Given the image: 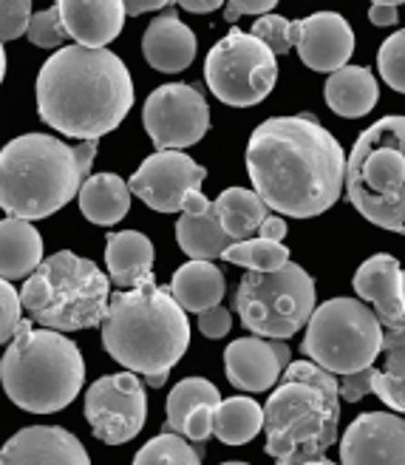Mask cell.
Listing matches in <instances>:
<instances>
[{"mask_svg":"<svg viewBox=\"0 0 405 465\" xmlns=\"http://www.w3.org/2000/svg\"><path fill=\"white\" fill-rule=\"evenodd\" d=\"M341 394L338 378L312 361L283 369V383L264 406L267 454L278 465L321 460L338 443Z\"/></svg>","mask_w":405,"mask_h":465,"instance_id":"277c9868","label":"cell"},{"mask_svg":"<svg viewBox=\"0 0 405 465\" xmlns=\"http://www.w3.org/2000/svg\"><path fill=\"white\" fill-rule=\"evenodd\" d=\"M20 292L12 287V282H6V278H0V343L12 341V335L17 332L20 327Z\"/></svg>","mask_w":405,"mask_h":465,"instance_id":"74e56055","label":"cell"},{"mask_svg":"<svg viewBox=\"0 0 405 465\" xmlns=\"http://www.w3.org/2000/svg\"><path fill=\"white\" fill-rule=\"evenodd\" d=\"M85 417L94 437L108 446H123L145 429L148 394L139 375L119 371L91 383L85 391Z\"/></svg>","mask_w":405,"mask_h":465,"instance_id":"7c38bea8","label":"cell"},{"mask_svg":"<svg viewBox=\"0 0 405 465\" xmlns=\"http://www.w3.org/2000/svg\"><path fill=\"white\" fill-rule=\"evenodd\" d=\"M255 236L270 239V242H283V236H287V222H283V216H267Z\"/></svg>","mask_w":405,"mask_h":465,"instance_id":"b9f144b4","label":"cell"},{"mask_svg":"<svg viewBox=\"0 0 405 465\" xmlns=\"http://www.w3.org/2000/svg\"><path fill=\"white\" fill-rule=\"evenodd\" d=\"M97 143L68 145L49 134H23L0 151V207L15 219H49L74 199L91 173Z\"/></svg>","mask_w":405,"mask_h":465,"instance_id":"3957f363","label":"cell"},{"mask_svg":"<svg viewBox=\"0 0 405 465\" xmlns=\"http://www.w3.org/2000/svg\"><path fill=\"white\" fill-rule=\"evenodd\" d=\"M111 278L77 252L60 250L37 264L20 290V307L45 330L77 332L100 327L108 312Z\"/></svg>","mask_w":405,"mask_h":465,"instance_id":"52a82bcc","label":"cell"},{"mask_svg":"<svg viewBox=\"0 0 405 465\" xmlns=\"http://www.w3.org/2000/svg\"><path fill=\"white\" fill-rule=\"evenodd\" d=\"M250 35L264 43L272 54H287L292 45H298V20L292 23L281 15H261Z\"/></svg>","mask_w":405,"mask_h":465,"instance_id":"836d02e7","label":"cell"},{"mask_svg":"<svg viewBox=\"0 0 405 465\" xmlns=\"http://www.w3.org/2000/svg\"><path fill=\"white\" fill-rule=\"evenodd\" d=\"M142 120L159 151H184L210 131V108L199 88L168 83L148 97Z\"/></svg>","mask_w":405,"mask_h":465,"instance_id":"4fadbf2b","label":"cell"},{"mask_svg":"<svg viewBox=\"0 0 405 465\" xmlns=\"http://www.w3.org/2000/svg\"><path fill=\"white\" fill-rule=\"evenodd\" d=\"M303 355L331 375H349L374 363L383 352V323L354 298H331L306 321Z\"/></svg>","mask_w":405,"mask_h":465,"instance_id":"9c48e42d","label":"cell"},{"mask_svg":"<svg viewBox=\"0 0 405 465\" xmlns=\"http://www.w3.org/2000/svg\"><path fill=\"white\" fill-rule=\"evenodd\" d=\"M26 37L35 45H40V49H60L68 35L63 29V20H60L57 6H49V9L32 15L29 23H26Z\"/></svg>","mask_w":405,"mask_h":465,"instance_id":"d590c367","label":"cell"},{"mask_svg":"<svg viewBox=\"0 0 405 465\" xmlns=\"http://www.w3.org/2000/svg\"><path fill=\"white\" fill-rule=\"evenodd\" d=\"M105 264H108V278L116 287L136 290L142 284H151L153 282V244L145 232H139V230L108 232Z\"/></svg>","mask_w":405,"mask_h":465,"instance_id":"7402d4cb","label":"cell"},{"mask_svg":"<svg viewBox=\"0 0 405 465\" xmlns=\"http://www.w3.org/2000/svg\"><path fill=\"white\" fill-rule=\"evenodd\" d=\"M6 77V52H4V40H0V83Z\"/></svg>","mask_w":405,"mask_h":465,"instance_id":"7dc6e473","label":"cell"},{"mask_svg":"<svg viewBox=\"0 0 405 465\" xmlns=\"http://www.w3.org/2000/svg\"><path fill=\"white\" fill-rule=\"evenodd\" d=\"M230 327H232L230 310H224L222 304H216V307H210V310L199 312V330H202V335H207V338H212V341L224 338V335L230 332Z\"/></svg>","mask_w":405,"mask_h":465,"instance_id":"ab89813d","label":"cell"},{"mask_svg":"<svg viewBox=\"0 0 405 465\" xmlns=\"http://www.w3.org/2000/svg\"><path fill=\"white\" fill-rule=\"evenodd\" d=\"M377 68L386 85L405 94V29L394 32L377 52Z\"/></svg>","mask_w":405,"mask_h":465,"instance_id":"e575fe53","label":"cell"},{"mask_svg":"<svg viewBox=\"0 0 405 465\" xmlns=\"http://www.w3.org/2000/svg\"><path fill=\"white\" fill-rule=\"evenodd\" d=\"M303 465H341V462H329L326 457H321V460H309V462H303Z\"/></svg>","mask_w":405,"mask_h":465,"instance_id":"c3c4849f","label":"cell"},{"mask_svg":"<svg viewBox=\"0 0 405 465\" xmlns=\"http://www.w3.org/2000/svg\"><path fill=\"white\" fill-rule=\"evenodd\" d=\"M210 204H212V202H207V196L196 188V191H190V193L184 196L182 213H204Z\"/></svg>","mask_w":405,"mask_h":465,"instance_id":"bcb514c9","label":"cell"},{"mask_svg":"<svg viewBox=\"0 0 405 465\" xmlns=\"http://www.w3.org/2000/svg\"><path fill=\"white\" fill-rule=\"evenodd\" d=\"M80 211L88 222L111 227L123 222L131 207V188L116 173H94L80 188Z\"/></svg>","mask_w":405,"mask_h":465,"instance_id":"484cf974","label":"cell"},{"mask_svg":"<svg viewBox=\"0 0 405 465\" xmlns=\"http://www.w3.org/2000/svg\"><path fill=\"white\" fill-rule=\"evenodd\" d=\"M354 290L363 301H371L374 315L383 327H402V270L389 252H377L354 272Z\"/></svg>","mask_w":405,"mask_h":465,"instance_id":"ffe728a7","label":"cell"},{"mask_svg":"<svg viewBox=\"0 0 405 465\" xmlns=\"http://www.w3.org/2000/svg\"><path fill=\"white\" fill-rule=\"evenodd\" d=\"M222 465H250V462H222Z\"/></svg>","mask_w":405,"mask_h":465,"instance_id":"816d5d0a","label":"cell"},{"mask_svg":"<svg viewBox=\"0 0 405 465\" xmlns=\"http://www.w3.org/2000/svg\"><path fill=\"white\" fill-rule=\"evenodd\" d=\"M222 259L230 264H238V267H247L252 272H270V270H278L290 262V250L283 247V242L252 236L244 242H232L222 252Z\"/></svg>","mask_w":405,"mask_h":465,"instance_id":"1f68e13d","label":"cell"},{"mask_svg":"<svg viewBox=\"0 0 405 465\" xmlns=\"http://www.w3.org/2000/svg\"><path fill=\"white\" fill-rule=\"evenodd\" d=\"M374 371L371 366L361 369V371H349V375H338V394L346 401V403H357V401H363L366 394L371 391V378H374Z\"/></svg>","mask_w":405,"mask_h":465,"instance_id":"f35d334b","label":"cell"},{"mask_svg":"<svg viewBox=\"0 0 405 465\" xmlns=\"http://www.w3.org/2000/svg\"><path fill=\"white\" fill-rule=\"evenodd\" d=\"M383 352L386 366L374 371L371 391L391 411L405 414V327H383Z\"/></svg>","mask_w":405,"mask_h":465,"instance_id":"f1b7e54d","label":"cell"},{"mask_svg":"<svg viewBox=\"0 0 405 465\" xmlns=\"http://www.w3.org/2000/svg\"><path fill=\"white\" fill-rule=\"evenodd\" d=\"M369 20L374 23V26H394V23L400 20V15H397V6L374 4V6L369 9Z\"/></svg>","mask_w":405,"mask_h":465,"instance_id":"7bdbcfd3","label":"cell"},{"mask_svg":"<svg viewBox=\"0 0 405 465\" xmlns=\"http://www.w3.org/2000/svg\"><path fill=\"white\" fill-rule=\"evenodd\" d=\"M371 4H389V6H400L405 0H371Z\"/></svg>","mask_w":405,"mask_h":465,"instance_id":"681fc988","label":"cell"},{"mask_svg":"<svg viewBox=\"0 0 405 465\" xmlns=\"http://www.w3.org/2000/svg\"><path fill=\"white\" fill-rule=\"evenodd\" d=\"M402 301H405V272H402ZM402 327H405V307H402Z\"/></svg>","mask_w":405,"mask_h":465,"instance_id":"f907efd6","label":"cell"},{"mask_svg":"<svg viewBox=\"0 0 405 465\" xmlns=\"http://www.w3.org/2000/svg\"><path fill=\"white\" fill-rule=\"evenodd\" d=\"M103 327L105 352L133 375L168 378L190 346V323L171 290L142 284L108 298Z\"/></svg>","mask_w":405,"mask_h":465,"instance_id":"5b68a950","label":"cell"},{"mask_svg":"<svg viewBox=\"0 0 405 465\" xmlns=\"http://www.w3.org/2000/svg\"><path fill=\"white\" fill-rule=\"evenodd\" d=\"M292 363V352L283 341L264 338H238L224 349L227 381L242 391H267Z\"/></svg>","mask_w":405,"mask_h":465,"instance_id":"2e32d148","label":"cell"},{"mask_svg":"<svg viewBox=\"0 0 405 465\" xmlns=\"http://www.w3.org/2000/svg\"><path fill=\"white\" fill-rule=\"evenodd\" d=\"M341 465H405V420L389 411H366L346 429Z\"/></svg>","mask_w":405,"mask_h":465,"instance_id":"9a60e30c","label":"cell"},{"mask_svg":"<svg viewBox=\"0 0 405 465\" xmlns=\"http://www.w3.org/2000/svg\"><path fill=\"white\" fill-rule=\"evenodd\" d=\"M43 262V239L26 219L0 222V278H26Z\"/></svg>","mask_w":405,"mask_h":465,"instance_id":"d4e9b609","label":"cell"},{"mask_svg":"<svg viewBox=\"0 0 405 465\" xmlns=\"http://www.w3.org/2000/svg\"><path fill=\"white\" fill-rule=\"evenodd\" d=\"M207 171L184 151H156L139 165L128 188L156 213H179L184 196L204 182Z\"/></svg>","mask_w":405,"mask_h":465,"instance_id":"5bb4252c","label":"cell"},{"mask_svg":"<svg viewBox=\"0 0 405 465\" xmlns=\"http://www.w3.org/2000/svg\"><path fill=\"white\" fill-rule=\"evenodd\" d=\"M133 465H202V454L182 434L162 431L139 449Z\"/></svg>","mask_w":405,"mask_h":465,"instance_id":"d6a6232c","label":"cell"},{"mask_svg":"<svg viewBox=\"0 0 405 465\" xmlns=\"http://www.w3.org/2000/svg\"><path fill=\"white\" fill-rule=\"evenodd\" d=\"M264 429V409L252 398H227L212 414V434L227 446H244Z\"/></svg>","mask_w":405,"mask_h":465,"instance_id":"f546056e","label":"cell"},{"mask_svg":"<svg viewBox=\"0 0 405 465\" xmlns=\"http://www.w3.org/2000/svg\"><path fill=\"white\" fill-rule=\"evenodd\" d=\"M343 188L363 219L405 232V116H383L357 136Z\"/></svg>","mask_w":405,"mask_h":465,"instance_id":"ba28073f","label":"cell"},{"mask_svg":"<svg viewBox=\"0 0 405 465\" xmlns=\"http://www.w3.org/2000/svg\"><path fill=\"white\" fill-rule=\"evenodd\" d=\"M142 54L164 74H176L196 60V35L179 20L176 12H162L142 37Z\"/></svg>","mask_w":405,"mask_h":465,"instance_id":"44dd1931","label":"cell"},{"mask_svg":"<svg viewBox=\"0 0 405 465\" xmlns=\"http://www.w3.org/2000/svg\"><path fill=\"white\" fill-rule=\"evenodd\" d=\"M298 54L312 72L331 74L349 65L354 32L338 12H315L298 20Z\"/></svg>","mask_w":405,"mask_h":465,"instance_id":"e0dca14e","label":"cell"},{"mask_svg":"<svg viewBox=\"0 0 405 465\" xmlns=\"http://www.w3.org/2000/svg\"><path fill=\"white\" fill-rule=\"evenodd\" d=\"M247 173L270 211L312 219L341 199L346 153L315 116H272L250 136Z\"/></svg>","mask_w":405,"mask_h":465,"instance_id":"6da1fadb","label":"cell"},{"mask_svg":"<svg viewBox=\"0 0 405 465\" xmlns=\"http://www.w3.org/2000/svg\"><path fill=\"white\" fill-rule=\"evenodd\" d=\"M85 381V363L63 332L20 321L0 361V383L9 401L32 414H54L74 403Z\"/></svg>","mask_w":405,"mask_h":465,"instance_id":"8992f818","label":"cell"},{"mask_svg":"<svg viewBox=\"0 0 405 465\" xmlns=\"http://www.w3.org/2000/svg\"><path fill=\"white\" fill-rule=\"evenodd\" d=\"M204 80L222 103L250 108L270 97L278 80V63L258 37L242 29H230V35L207 52Z\"/></svg>","mask_w":405,"mask_h":465,"instance_id":"8fae6325","label":"cell"},{"mask_svg":"<svg viewBox=\"0 0 405 465\" xmlns=\"http://www.w3.org/2000/svg\"><path fill=\"white\" fill-rule=\"evenodd\" d=\"M0 465H91L80 440L60 426H29L0 451Z\"/></svg>","mask_w":405,"mask_h":465,"instance_id":"ac0fdd59","label":"cell"},{"mask_svg":"<svg viewBox=\"0 0 405 465\" xmlns=\"http://www.w3.org/2000/svg\"><path fill=\"white\" fill-rule=\"evenodd\" d=\"M227 292L224 272L212 262H187L173 272L171 295L184 312H204L216 307Z\"/></svg>","mask_w":405,"mask_h":465,"instance_id":"603a6c76","label":"cell"},{"mask_svg":"<svg viewBox=\"0 0 405 465\" xmlns=\"http://www.w3.org/2000/svg\"><path fill=\"white\" fill-rule=\"evenodd\" d=\"M32 17V0H0V40H17L26 35Z\"/></svg>","mask_w":405,"mask_h":465,"instance_id":"8d00e7d4","label":"cell"},{"mask_svg":"<svg viewBox=\"0 0 405 465\" xmlns=\"http://www.w3.org/2000/svg\"><path fill=\"white\" fill-rule=\"evenodd\" d=\"M133 105V80L108 49L65 45L37 74V111L65 136L97 143L125 120Z\"/></svg>","mask_w":405,"mask_h":465,"instance_id":"7a4b0ae2","label":"cell"},{"mask_svg":"<svg viewBox=\"0 0 405 465\" xmlns=\"http://www.w3.org/2000/svg\"><path fill=\"white\" fill-rule=\"evenodd\" d=\"M176 242L184 250V255L196 262L222 259V252L232 244L216 211H212V204L204 213H182V219L176 222Z\"/></svg>","mask_w":405,"mask_h":465,"instance_id":"4316f807","label":"cell"},{"mask_svg":"<svg viewBox=\"0 0 405 465\" xmlns=\"http://www.w3.org/2000/svg\"><path fill=\"white\" fill-rule=\"evenodd\" d=\"M235 312L252 335L287 341L315 312V282L295 262L270 272L250 270L238 284Z\"/></svg>","mask_w":405,"mask_h":465,"instance_id":"30bf717a","label":"cell"},{"mask_svg":"<svg viewBox=\"0 0 405 465\" xmlns=\"http://www.w3.org/2000/svg\"><path fill=\"white\" fill-rule=\"evenodd\" d=\"M173 4L187 9V12H193V15H207L212 9L224 6V0H173Z\"/></svg>","mask_w":405,"mask_h":465,"instance_id":"f6af8a7d","label":"cell"},{"mask_svg":"<svg viewBox=\"0 0 405 465\" xmlns=\"http://www.w3.org/2000/svg\"><path fill=\"white\" fill-rule=\"evenodd\" d=\"M278 0H227L224 17L227 23H235L242 15H270V9H275Z\"/></svg>","mask_w":405,"mask_h":465,"instance_id":"60d3db41","label":"cell"},{"mask_svg":"<svg viewBox=\"0 0 405 465\" xmlns=\"http://www.w3.org/2000/svg\"><path fill=\"white\" fill-rule=\"evenodd\" d=\"M54 6L65 35L88 49H105L119 37L128 17L123 0H57Z\"/></svg>","mask_w":405,"mask_h":465,"instance_id":"d6986e66","label":"cell"},{"mask_svg":"<svg viewBox=\"0 0 405 465\" xmlns=\"http://www.w3.org/2000/svg\"><path fill=\"white\" fill-rule=\"evenodd\" d=\"M377 80L363 65H343L326 80V105L338 116L357 120L377 105Z\"/></svg>","mask_w":405,"mask_h":465,"instance_id":"cb8c5ba5","label":"cell"},{"mask_svg":"<svg viewBox=\"0 0 405 465\" xmlns=\"http://www.w3.org/2000/svg\"><path fill=\"white\" fill-rule=\"evenodd\" d=\"M125 15H145V12H156L171 6V0H123Z\"/></svg>","mask_w":405,"mask_h":465,"instance_id":"ee69618b","label":"cell"},{"mask_svg":"<svg viewBox=\"0 0 405 465\" xmlns=\"http://www.w3.org/2000/svg\"><path fill=\"white\" fill-rule=\"evenodd\" d=\"M212 211H216L224 232L232 242L252 239L258 227L270 216V207L264 204V199L247 188H227L212 202Z\"/></svg>","mask_w":405,"mask_h":465,"instance_id":"83f0119b","label":"cell"},{"mask_svg":"<svg viewBox=\"0 0 405 465\" xmlns=\"http://www.w3.org/2000/svg\"><path fill=\"white\" fill-rule=\"evenodd\" d=\"M222 403V391L212 386L204 378H184L173 386V391L168 394V429L182 434V426L190 414H193L199 406H219Z\"/></svg>","mask_w":405,"mask_h":465,"instance_id":"4dcf8cb0","label":"cell"}]
</instances>
